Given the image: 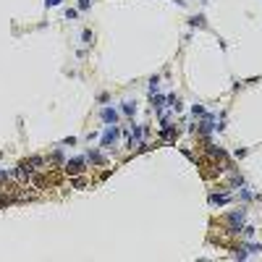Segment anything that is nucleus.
Masks as SVG:
<instances>
[{
    "mask_svg": "<svg viewBox=\"0 0 262 262\" xmlns=\"http://www.w3.org/2000/svg\"><path fill=\"white\" fill-rule=\"evenodd\" d=\"M86 5H89V0H81V8H86Z\"/></svg>",
    "mask_w": 262,
    "mask_h": 262,
    "instance_id": "obj_1",
    "label": "nucleus"
}]
</instances>
